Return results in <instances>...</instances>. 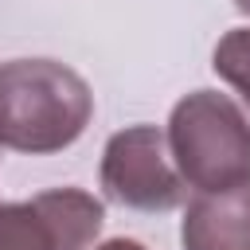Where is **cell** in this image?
Wrapping results in <instances>:
<instances>
[{
  "label": "cell",
  "mask_w": 250,
  "mask_h": 250,
  "mask_svg": "<svg viewBox=\"0 0 250 250\" xmlns=\"http://www.w3.org/2000/svg\"><path fill=\"white\" fill-rule=\"evenodd\" d=\"M94 117V94L78 70L55 59L0 62V148L47 156L70 148Z\"/></svg>",
  "instance_id": "obj_1"
},
{
  "label": "cell",
  "mask_w": 250,
  "mask_h": 250,
  "mask_svg": "<svg viewBox=\"0 0 250 250\" xmlns=\"http://www.w3.org/2000/svg\"><path fill=\"white\" fill-rule=\"evenodd\" d=\"M168 148L195 195L250 180V117L219 90H191L172 105Z\"/></svg>",
  "instance_id": "obj_2"
},
{
  "label": "cell",
  "mask_w": 250,
  "mask_h": 250,
  "mask_svg": "<svg viewBox=\"0 0 250 250\" xmlns=\"http://www.w3.org/2000/svg\"><path fill=\"white\" fill-rule=\"evenodd\" d=\"M102 191L129 211H172L184 203L188 184L172 160L168 133L156 125H129L105 141L102 152Z\"/></svg>",
  "instance_id": "obj_3"
},
{
  "label": "cell",
  "mask_w": 250,
  "mask_h": 250,
  "mask_svg": "<svg viewBox=\"0 0 250 250\" xmlns=\"http://www.w3.org/2000/svg\"><path fill=\"white\" fill-rule=\"evenodd\" d=\"M102 223V199L82 188H51L20 203L0 199V250H86Z\"/></svg>",
  "instance_id": "obj_4"
},
{
  "label": "cell",
  "mask_w": 250,
  "mask_h": 250,
  "mask_svg": "<svg viewBox=\"0 0 250 250\" xmlns=\"http://www.w3.org/2000/svg\"><path fill=\"white\" fill-rule=\"evenodd\" d=\"M184 250H250V180L227 191H199L180 223Z\"/></svg>",
  "instance_id": "obj_5"
},
{
  "label": "cell",
  "mask_w": 250,
  "mask_h": 250,
  "mask_svg": "<svg viewBox=\"0 0 250 250\" xmlns=\"http://www.w3.org/2000/svg\"><path fill=\"white\" fill-rule=\"evenodd\" d=\"M211 66L215 74L238 90L246 113H250V27H230L219 43H215V55H211Z\"/></svg>",
  "instance_id": "obj_6"
},
{
  "label": "cell",
  "mask_w": 250,
  "mask_h": 250,
  "mask_svg": "<svg viewBox=\"0 0 250 250\" xmlns=\"http://www.w3.org/2000/svg\"><path fill=\"white\" fill-rule=\"evenodd\" d=\"M94 250H145L137 238H109V242H102V246H94Z\"/></svg>",
  "instance_id": "obj_7"
},
{
  "label": "cell",
  "mask_w": 250,
  "mask_h": 250,
  "mask_svg": "<svg viewBox=\"0 0 250 250\" xmlns=\"http://www.w3.org/2000/svg\"><path fill=\"white\" fill-rule=\"evenodd\" d=\"M234 8H238L242 16H250V0H234Z\"/></svg>",
  "instance_id": "obj_8"
}]
</instances>
